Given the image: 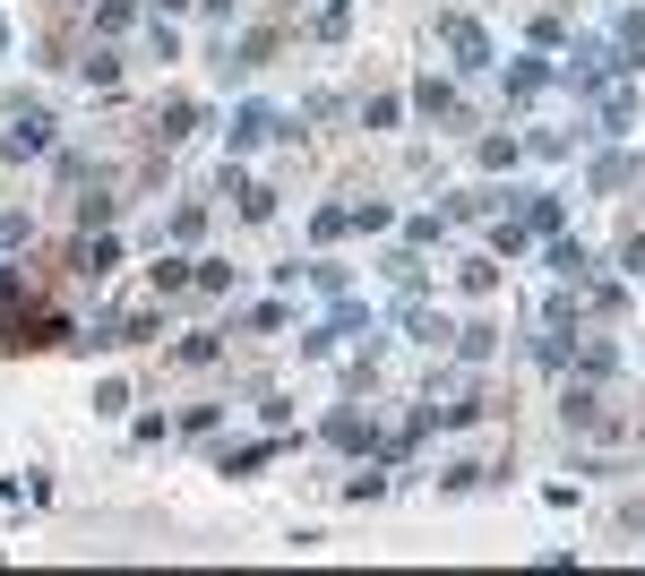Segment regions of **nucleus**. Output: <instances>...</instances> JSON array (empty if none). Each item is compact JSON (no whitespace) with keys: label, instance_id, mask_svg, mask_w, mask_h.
<instances>
[{"label":"nucleus","instance_id":"1","mask_svg":"<svg viewBox=\"0 0 645 576\" xmlns=\"http://www.w3.org/2000/svg\"><path fill=\"white\" fill-rule=\"evenodd\" d=\"M61 336H69L61 310H43V301L27 292V276L0 267V352H52Z\"/></svg>","mask_w":645,"mask_h":576},{"label":"nucleus","instance_id":"2","mask_svg":"<svg viewBox=\"0 0 645 576\" xmlns=\"http://www.w3.org/2000/svg\"><path fill=\"white\" fill-rule=\"evenodd\" d=\"M439 34H448L456 69H483V61H490V43H483V27H474V18H439Z\"/></svg>","mask_w":645,"mask_h":576},{"label":"nucleus","instance_id":"3","mask_svg":"<svg viewBox=\"0 0 645 576\" xmlns=\"http://www.w3.org/2000/svg\"><path fill=\"white\" fill-rule=\"evenodd\" d=\"M0 147H9V156H43V147H52V112H18V129H9Z\"/></svg>","mask_w":645,"mask_h":576},{"label":"nucleus","instance_id":"4","mask_svg":"<svg viewBox=\"0 0 645 576\" xmlns=\"http://www.w3.org/2000/svg\"><path fill=\"white\" fill-rule=\"evenodd\" d=\"M190 121H198V103H190V96L156 103V138H163V147H172V138H190Z\"/></svg>","mask_w":645,"mask_h":576},{"label":"nucleus","instance_id":"5","mask_svg":"<svg viewBox=\"0 0 645 576\" xmlns=\"http://www.w3.org/2000/svg\"><path fill=\"white\" fill-rule=\"evenodd\" d=\"M414 103L430 112V121H465V103H456L448 87H439V78H421V87H414Z\"/></svg>","mask_w":645,"mask_h":576},{"label":"nucleus","instance_id":"6","mask_svg":"<svg viewBox=\"0 0 645 576\" xmlns=\"http://www.w3.org/2000/svg\"><path fill=\"white\" fill-rule=\"evenodd\" d=\"M276 43H285V34H276V27H258L250 43H241V52H232V69H267V61H276Z\"/></svg>","mask_w":645,"mask_h":576},{"label":"nucleus","instance_id":"7","mask_svg":"<svg viewBox=\"0 0 645 576\" xmlns=\"http://www.w3.org/2000/svg\"><path fill=\"white\" fill-rule=\"evenodd\" d=\"M112 216H121V198H112V190H87V198H78V225H87V232L112 225Z\"/></svg>","mask_w":645,"mask_h":576},{"label":"nucleus","instance_id":"8","mask_svg":"<svg viewBox=\"0 0 645 576\" xmlns=\"http://www.w3.org/2000/svg\"><path fill=\"white\" fill-rule=\"evenodd\" d=\"M147 285H156V292H181V285H198V276L181 267V258H156V267H147Z\"/></svg>","mask_w":645,"mask_h":576},{"label":"nucleus","instance_id":"9","mask_svg":"<svg viewBox=\"0 0 645 576\" xmlns=\"http://www.w3.org/2000/svg\"><path fill=\"white\" fill-rule=\"evenodd\" d=\"M138 18V0H96V34H121Z\"/></svg>","mask_w":645,"mask_h":576},{"label":"nucleus","instance_id":"10","mask_svg":"<svg viewBox=\"0 0 645 576\" xmlns=\"http://www.w3.org/2000/svg\"><path fill=\"white\" fill-rule=\"evenodd\" d=\"M78 69H87V87H121V61H112V52H87Z\"/></svg>","mask_w":645,"mask_h":576},{"label":"nucleus","instance_id":"11","mask_svg":"<svg viewBox=\"0 0 645 576\" xmlns=\"http://www.w3.org/2000/svg\"><path fill=\"white\" fill-rule=\"evenodd\" d=\"M550 267H559V276H594V258H585L577 241H559V250H550Z\"/></svg>","mask_w":645,"mask_h":576},{"label":"nucleus","instance_id":"12","mask_svg":"<svg viewBox=\"0 0 645 576\" xmlns=\"http://www.w3.org/2000/svg\"><path fill=\"white\" fill-rule=\"evenodd\" d=\"M327 439H336V448H361L370 430H361V414H336V421H327Z\"/></svg>","mask_w":645,"mask_h":576},{"label":"nucleus","instance_id":"13","mask_svg":"<svg viewBox=\"0 0 645 576\" xmlns=\"http://www.w3.org/2000/svg\"><path fill=\"white\" fill-rule=\"evenodd\" d=\"M396 112H405L396 96H370V103H361V121H370V129H396Z\"/></svg>","mask_w":645,"mask_h":576},{"label":"nucleus","instance_id":"14","mask_svg":"<svg viewBox=\"0 0 645 576\" xmlns=\"http://www.w3.org/2000/svg\"><path fill=\"white\" fill-rule=\"evenodd\" d=\"M619 267H628V276H645V232H628V241H619Z\"/></svg>","mask_w":645,"mask_h":576},{"label":"nucleus","instance_id":"15","mask_svg":"<svg viewBox=\"0 0 645 576\" xmlns=\"http://www.w3.org/2000/svg\"><path fill=\"white\" fill-rule=\"evenodd\" d=\"M163 9H190V0H163Z\"/></svg>","mask_w":645,"mask_h":576}]
</instances>
